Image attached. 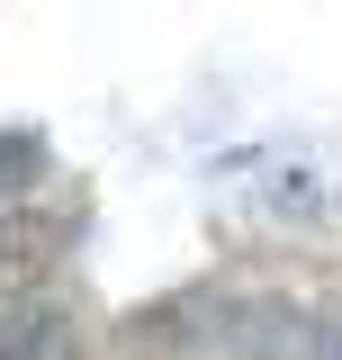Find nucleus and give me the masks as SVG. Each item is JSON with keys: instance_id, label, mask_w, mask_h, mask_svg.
Returning <instances> with one entry per match:
<instances>
[{"instance_id": "f257e3e1", "label": "nucleus", "mask_w": 342, "mask_h": 360, "mask_svg": "<svg viewBox=\"0 0 342 360\" xmlns=\"http://www.w3.org/2000/svg\"><path fill=\"white\" fill-rule=\"evenodd\" d=\"M216 342L234 360H315L324 352V333H315L306 307H289V297H243V307H225Z\"/></svg>"}, {"instance_id": "f03ea898", "label": "nucleus", "mask_w": 342, "mask_h": 360, "mask_svg": "<svg viewBox=\"0 0 342 360\" xmlns=\"http://www.w3.org/2000/svg\"><path fill=\"white\" fill-rule=\"evenodd\" d=\"M54 262H63V225L37 217V207H9V217H0V297L45 288V279H54Z\"/></svg>"}, {"instance_id": "7ed1b4c3", "label": "nucleus", "mask_w": 342, "mask_h": 360, "mask_svg": "<svg viewBox=\"0 0 342 360\" xmlns=\"http://www.w3.org/2000/svg\"><path fill=\"white\" fill-rule=\"evenodd\" d=\"M0 360H82V333H72V315H63V307L18 297V307L0 315Z\"/></svg>"}, {"instance_id": "20e7f679", "label": "nucleus", "mask_w": 342, "mask_h": 360, "mask_svg": "<svg viewBox=\"0 0 342 360\" xmlns=\"http://www.w3.org/2000/svg\"><path fill=\"white\" fill-rule=\"evenodd\" d=\"M27 180H45V135H0V198H18Z\"/></svg>"}, {"instance_id": "39448f33", "label": "nucleus", "mask_w": 342, "mask_h": 360, "mask_svg": "<svg viewBox=\"0 0 342 360\" xmlns=\"http://www.w3.org/2000/svg\"><path fill=\"white\" fill-rule=\"evenodd\" d=\"M324 360H342V324H334V333H324Z\"/></svg>"}]
</instances>
